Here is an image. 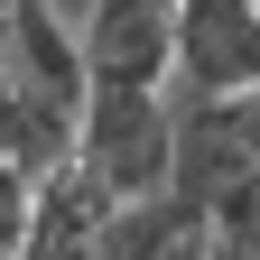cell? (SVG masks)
<instances>
[{
    "label": "cell",
    "instance_id": "obj_4",
    "mask_svg": "<svg viewBox=\"0 0 260 260\" xmlns=\"http://www.w3.org/2000/svg\"><path fill=\"white\" fill-rule=\"evenodd\" d=\"M260 168V93H223V103H177V177L168 195L214 205L223 186Z\"/></svg>",
    "mask_w": 260,
    "mask_h": 260
},
{
    "label": "cell",
    "instance_id": "obj_1",
    "mask_svg": "<svg viewBox=\"0 0 260 260\" xmlns=\"http://www.w3.org/2000/svg\"><path fill=\"white\" fill-rule=\"evenodd\" d=\"M65 158L84 168L103 205H149L177 177V103L168 93H84Z\"/></svg>",
    "mask_w": 260,
    "mask_h": 260
},
{
    "label": "cell",
    "instance_id": "obj_2",
    "mask_svg": "<svg viewBox=\"0 0 260 260\" xmlns=\"http://www.w3.org/2000/svg\"><path fill=\"white\" fill-rule=\"evenodd\" d=\"M84 93H168L177 75V0H93L75 28Z\"/></svg>",
    "mask_w": 260,
    "mask_h": 260
},
{
    "label": "cell",
    "instance_id": "obj_3",
    "mask_svg": "<svg viewBox=\"0 0 260 260\" xmlns=\"http://www.w3.org/2000/svg\"><path fill=\"white\" fill-rule=\"evenodd\" d=\"M260 93V0H177V75L168 103Z\"/></svg>",
    "mask_w": 260,
    "mask_h": 260
}]
</instances>
